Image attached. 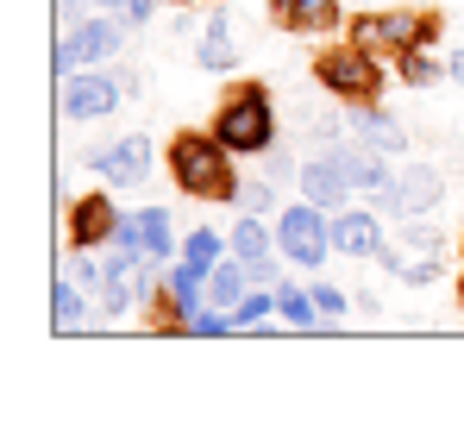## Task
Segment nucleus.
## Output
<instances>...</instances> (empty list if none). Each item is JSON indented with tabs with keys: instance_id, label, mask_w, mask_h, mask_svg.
<instances>
[{
	"instance_id": "nucleus-19",
	"label": "nucleus",
	"mask_w": 464,
	"mask_h": 439,
	"mask_svg": "<svg viewBox=\"0 0 464 439\" xmlns=\"http://www.w3.org/2000/svg\"><path fill=\"white\" fill-rule=\"evenodd\" d=\"M245 277H251V270H245V264H238V258H220V264H214V270H208V301H214V307H238V301H245Z\"/></svg>"
},
{
	"instance_id": "nucleus-1",
	"label": "nucleus",
	"mask_w": 464,
	"mask_h": 439,
	"mask_svg": "<svg viewBox=\"0 0 464 439\" xmlns=\"http://www.w3.org/2000/svg\"><path fill=\"white\" fill-rule=\"evenodd\" d=\"M169 176H176V189L195 195V201H232V195H238L232 151L214 139V126H208V132H176V139H169Z\"/></svg>"
},
{
	"instance_id": "nucleus-9",
	"label": "nucleus",
	"mask_w": 464,
	"mask_h": 439,
	"mask_svg": "<svg viewBox=\"0 0 464 439\" xmlns=\"http://www.w3.org/2000/svg\"><path fill=\"white\" fill-rule=\"evenodd\" d=\"M120 208H113V195H76V208H70V245L76 251H94V245H113L120 239Z\"/></svg>"
},
{
	"instance_id": "nucleus-20",
	"label": "nucleus",
	"mask_w": 464,
	"mask_h": 439,
	"mask_svg": "<svg viewBox=\"0 0 464 439\" xmlns=\"http://www.w3.org/2000/svg\"><path fill=\"white\" fill-rule=\"evenodd\" d=\"M220 251H227V239H220V232H208V226H195V232L182 239V264H188L195 277H208V270L220 264Z\"/></svg>"
},
{
	"instance_id": "nucleus-13",
	"label": "nucleus",
	"mask_w": 464,
	"mask_h": 439,
	"mask_svg": "<svg viewBox=\"0 0 464 439\" xmlns=\"http://www.w3.org/2000/svg\"><path fill=\"white\" fill-rule=\"evenodd\" d=\"M295 182H302V201H314V208H339V201L352 195V176H345V163H339L333 151H326L320 163H308Z\"/></svg>"
},
{
	"instance_id": "nucleus-29",
	"label": "nucleus",
	"mask_w": 464,
	"mask_h": 439,
	"mask_svg": "<svg viewBox=\"0 0 464 439\" xmlns=\"http://www.w3.org/2000/svg\"><path fill=\"white\" fill-rule=\"evenodd\" d=\"M459 301H464V277H459Z\"/></svg>"
},
{
	"instance_id": "nucleus-21",
	"label": "nucleus",
	"mask_w": 464,
	"mask_h": 439,
	"mask_svg": "<svg viewBox=\"0 0 464 439\" xmlns=\"http://www.w3.org/2000/svg\"><path fill=\"white\" fill-rule=\"evenodd\" d=\"M276 301H283V320H289V327H320V301H314V289L276 283Z\"/></svg>"
},
{
	"instance_id": "nucleus-14",
	"label": "nucleus",
	"mask_w": 464,
	"mask_h": 439,
	"mask_svg": "<svg viewBox=\"0 0 464 439\" xmlns=\"http://www.w3.org/2000/svg\"><path fill=\"white\" fill-rule=\"evenodd\" d=\"M389 239L377 214H333V251H345V258H377Z\"/></svg>"
},
{
	"instance_id": "nucleus-4",
	"label": "nucleus",
	"mask_w": 464,
	"mask_h": 439,
	"mask_svg": "<svg viewBox=\"0 0 464 439\" xmlns=\"http://www.w3.org/2000/svg\"><path fill=\"white\" fill-rule=\"evenodd\" d=\"M352 38L377 57H408V51H427L440 38V13H420V6H395V13H364L352 19Z\"/></svg>"
},
{
	"instance_id": "nucleus-26",
	"label": "nucleus",
	"mask_w": 464,
	"mask_h": 439,
	"mask_svg": "<svg viewBox=\"0 0 464 439\" xmlns=\"http://www.w3.org/2000/svg\"><path fill=\"white\" fill-rule=\"evenodd\" d=\"M314 301H320V320H339V314H345V289H333V283H320Z\"/></svg>"
},
{
	"instance_id": "nucleus-5",
	"label": "nucleus",
	"mask_w": 464,
	"mask_h": 439,
	"mask_svg": "<svg viewBox=\"0 0 464 439\" xmlns=\"http://www.w3.org/2000/svg\"><path fill=\"white\" fill-rule=\"evenodd\" d=\"M276 245L295 258V264H326V251H333V226H326V208H314V201H295V208H283L276 214Z\"/></svg>"
},
{
	"instance_id": "nucleus-18",
	"label": "nucleus",
	"mask_w": 464,
	"mask_h": 439,
	"mask_svg": "<svg viewBox=\"0 0 464 439\" xmlns=\"http://www.w3.org/2000/svg\"><path fill=\"white\" fill-rule=\"evenodd\" d=\"M352 126H358V139H364V145H371V151H401V145H408V132H401V126L389 120V113H383V107H377V101H364Z\"/></svg>"
},
{
	"instance_id": "nucleus-7",
	"label": "nucleus",
	"mask_w": 464,
	"mask_h": 439,
	"mask_svg": "<svg viewBox=\"0 0 464 439\" xmlns=\"http://www.w3.org/2000/svg\"><path fill=\"white\" fill-rule=\"evenodd\" d=\"M126 44V32L113 25V19H82L76 32H63V44H57V70H82V63H107L113 51Z\"/></svg>"
},
{
	"instance_id": "nucleus-2",
	"label": "nucleus",
	"mask_w": 464,
	"mask_h": 439,
	"mask_svg": "<svg viewBox=\"0 0 464 439\" xmlns=\"http://www.w3.org/2000/svg\"><path fill=\"white\" fill-rule=\"evenodd\" d=\"M214 139L232 157H264V151L276 145V107H270L264 82H232L227 101L214 107Z\"/></svg>"
},
{
	"instance_id": "nucleus-27",
	"label": "nucleus",
	"mask_w": 464,
	"mask_h": 439,
	"mask_svg": "<svg viewBox=\"0 0 464 439\" xmlns=\"http://www.w3.org/2000/svg\"><path fill=\"white\" fill-rule=\"evenodd\" d=\"M452 82H464V51H459V57H452Z\"/></svg>"
},
{
	"instance_id": "nucleus-17",
	"label": "nucleus",
	"mask_w": 464,
	"mask_h": 439,
	"mask_svg": "<svg viewBox=\"0 0 464 439\" xmlns=\"http://www.w3.org/2000/svg\"><path fill=\"white\" fill-rule=\"evenodd\" d=\"M195 63H201V70H232V63H238V44H232V19H227V13H214V19H208Z\"/></svg>"
},
{
	"instance_id": "nucleus-23",
	"label": "nucleus",
	"mask_w": 464,
	"mask_h": 439,
	"mask_svg": "<svg viewBox=\"0 0 464 439\" xmlns=\"http://www.w3.org/2000/svg\"><path fill=\"white\" fill-rule=\"evenodd\" d=\"M401 82H408V88H433V82H440V63H433L427 51H408V57H401Z\"/></svg>"
},
{
	"instance_id": "nucleus-15",
	"label": "nucleus",
	"mask_w": 464,
	"mask_h": 439,
	"mask_svg": "<svg viewBox=\"0 0 464 439\" xmlns=\"http://www.w3.org/2000/svg\"><path fill=\"white\" fill-rule=\"evenodd\" d=\"M270 19L289 32H333L339 25V0H270Z\"/></svg>"
},
{
	"instance_id": "nucleus-25",
	"label": "nucleus",
	"mask_w": 464,
	"mask_h": 439,
	"mask_svg": "<svg viewBox=\"0 0 464 439\" xmlns=\"http://www.w3.org/2000/svg\"><path fill=\"white\" fill-rule=\"evenodd\" d=\"M76 320H82V295L70 283H57V333H70Z\"/></svg>"
},
{
	"instance_id": "nucleus-28",
	"label": "nucleus",
	"mask_w": 464,
	"mask_h": 439,
	"mask_svg": "<svg viewBox=\"0 0 464 439\" xmlns=\"http://www.w3.org/2000/svg\"><path fill=\"white\" fill-rule=\"evenodd\" d=\"M101 6H120V13H126V0H101Z\"/></svg>"
},
{
	"instance_id": "nucleus-3",
	"label": "nucleus",
	"mask_w": 464,
	"mask_h": 439,
	"mask_svg": "<svg viewBox=\"0 0 464 439\" xmlns=\"http://www.w3.org/2000/svg\"><path fill=\"white\" fill-rule=\"evenodd\" d=\"M314 82H320L326 94H339V101L364 107V101H377V94H383V57H377V51H364L358 38H352V44H326V51L314 57Z\"/></svg>"
},
{
	"instance_id": "nucleus-11",
	"label": "nucleus",
	"mask_w": 464,
	"mask_h": 439,
	"mask_svg": "<svg viewBox=\"0 0 464 439\" xmlns=\"http://www.w3.org/2000/svg\"><path fill=\"white\" fill-rule=\"evenodd\" d=\"M113 245H132V251H145V258H169V245H176V226L163 208H139V214L120 220V239Z\"/></svg>"
},
{
	"instance_id": "nucleus-16",
	"label": "nucleus",
	"mask_w": 464,
	"mask_h": 439,
	"mask_svg": "<svg viewBox=\"0 0 464 439\" xmlns=\"http://www.w3.org/2000/svg\"><path fill=\"white\" fill-rule=\"evenodd\" d=\"M395 201H401L408 214H420V208H440V201H446V182H440V170H427V163L401 170V176H395Z\"/></svg>"
},
{
	"instance_id": "nucleus-8",
	"label": "nucleus",
	"mask_w": 464,
	"mask_h": 439,
	"mask_svg": "<svg viewBox=\"0 0 464 439\" xmlns=\"http://www.w3.org/2000/svg\"><path fill=\"white\" fill-rule=\"evenodd\" d=\"M383 258H389V270H401L408 283H433L440 258H446V239L433 226H414V232H401V245H383Z\"/></svg>"
},
{
	"instance_id": "nucleus-22",
	"label": "nucleus",
	"mask_w": 464,
	"mask_h": 439,
	"mask_svg": "<svg viewBox=\"0 0 464 439\" xmlns=\"http://www.w3.org/2000/svg\"><path fill=\"white\" fill-rule=\"evenodd\" d=\"M270 314H283V301H276V295H245V301L232 307V333H245V327H264Z\"/></svg>"
},
{
	"instance_id": "nucleus-12",
	"label": "nucleus",
	"mask_w": 464,
	"mask_h": 439,
	"mask_svg": "<svg viewBox=\"0 0 464 439\" xmlns=\"http://www.w3.org/2000/svg\"><path fill=\"white\" fill-rule=\"evenodd\" d=\"M232 258L251 270V283H276V264H270V226L257 214H245L232 226Z\"/></svg>"
},
{
	"instance_id": "nucleus-24",
	"label": "nucleus",
	"mask_w": 464,
	"mask_h": 439,
	"mask_svg": "<svg viewBox=\"0 0 464 439\" xmlns=\"http://www.w3.org/2000/svg\"><path fill=\"white\" fill-rule=\"evenodd\" d=\"M245 214H264L270 201H276V182H238V195H232Z\"/></svg>"
},
{
	"instance_id": "nucleus-10",
	"label": "nucleus",
	"mask_w": 464,
	"mask_h": 439,
	"mask_svg": "<svg viewBox=\"0 0 464 439\" xmlns=\"http://www.w3.org/2000/svg\"><path fill=\"white\" fill-rule=\"evenodd\" d=\"M88 163H94L107 182H145V176H151V139L126 132V139H113V145H94Z\"/></svg>"
},
{
	"instance_id": "nucleus-6",
	"label": "nucleus",
	"mask_w": 464,
	"mask_h": 439,
	"mask_svg": "<svg viewBox=\"0 0 464 439\" xmlns=\"http://www.w3.org/2000/svg\"><path fill=\"white\" fill-rule=\"evenodd\" d=\"M120 94H132V75H88V70H76L70 82H63V113H70V120H101V113L120 107Z\"/></svg>"
},
{
	"instance_id": "nucleus-30",
	"label": "nucleus",
	"mask_w": 464,
	"mask_h": 439,
	"mask_svg": "<svg viewBox=\"0 0 464 439\" xmlns=\"http://www.w3.org/2000/svg\"><path fill=\"white\" fill-rule=\"evenodd\" d=\"M169 6H188V0H169Z\"/></svg>"
}]
</instances>
